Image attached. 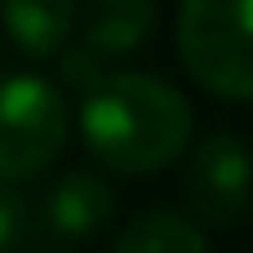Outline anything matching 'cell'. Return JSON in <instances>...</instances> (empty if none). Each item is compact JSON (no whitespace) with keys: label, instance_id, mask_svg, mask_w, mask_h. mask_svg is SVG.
Here are the masks:
<instances>
[{"label":"cell","instance_id":"1","mask_svg":"<svg viewBox=\"0 0 253 253\" xmlns=\"http://www.w3.org/2000/svg\"><path fill=\"white\" fill-rule=\"evenodd\" d=\"M80 133L102 165L120 173H151L187 147L191 102L160 76L107 71V80L80 102Z\"/></svg>","mask_w":253,"mask_h":253},{"label":"cell","instance_id":"2","mask_svg":"<svg viewBox=\"0 0 253 253\" xmlns=\"http://www.w3.org/2000/svg\"><path fill=\"white\" fill-rule=\"evenodd\" d=\"M178 49L213 93L253 98V0H187L178 9Z\"/></svg>","mask_w":253,"mask_h":253},{"label":"cell","instance_id":"3","mask_svg":"<svg viewBox=\"0 0 253 253\" xmlns=\"http://www.w3.org/2000/svg\"><path fill=\"white\" fill-rule=\"evenodd\" d=\"M67 142V98L53 80L18 71L0 80V182L44 173Z\"/></svg>","mask_w":253,"mask_h":253},{"label":"cell","instance_id":"4","mask_svg":"<svg viewBox=\"0 0 253 253\" xmlns=\"http://www.w3.org/2000/svg\"><path fill=\"white\" fill-rule=\"evenodd\" d=\"M187 205L200 222L227 227L236 222L253 200V151L240 133H209L205 142H196L191 160H187V178H182Z\"/></svg>","mask_w":253,"mask_h":253},{"label":"cell","instance_id":"5","mask_svg":"<svg viewBox=\"0 0 253 253\" xmlns=\"http://www.w3.org/2000/svg\"><path fill=\"white\" fill-rule=\"evenodd\" d=\"M116 213V191L107 187V178L71 169L62 173L49 196H44V227L58 236H93L98 227H107V218Z\"/></svg>","mask_w":253,"mask_h":253},{"label":"cell","instance_id":"6","mask_svg":"<svg viewBox=\"0 0 253 253\" xmlns=\"http://www.w3.org/2000/svg\"><path fill=\"white\" fill-rule=\"evenodd\" d=\"M0 22L9 31V40L31 53V58H49L62 53L67 36L80 22V9L67 0H4L0 4Z\"/></svg>","mask_w":253,"mask_h":253},{"label":"cell","instance_id":"7","mask_svg":"<svg viewBox=\"0 0 253 253\" xmlns=\"http://www.w3.org/2000/svg\"><path fill=\"white\" fill-rule=\"evenodd\" d=\"M156 27L151 0H98L84 9V40L93 53H125L138 49Z\"/></svg>","mask_w":253,"mask_h":253},{"label":"cell","instance_id":"8","mask_svg":"<svg viewBox=\"0 0 253 253\" xmlns=\"http://www.w3.org/2000/svg\"><path fill=\"white\" fill-rule=\"evenodd\" d=\"M111 253H209V245L196 218L173 209H147L133 222H125Z\"/></svg>","mask_w":253,"mask_h":253},{"label":"cell","instance_id":"9","mask_svg":"<svg viewBox=\"0 0 253 253\" xmlns=\"http://www.w3.org/2000/svg\"><path fill=\"white\" fill-rule=\"evenodd\" d=\"M58 71H62V80H67V84H76L80 93H93V89L107 80L102 53H93L89 44H71V49H62V58H58Z\"/></svg>","mask_w":253,"mask_h":253},{"label":"cell","instance_id":"10","mask_svg":"<svg viewBox=\"0 0 253 253\" xmlns=\"http://www.w3.org/2000/svg\"><path fill=\"white\" fill-rule=\"evenodd\" d=\"M22 236H27V200L9 182H0V253H13Z\"/></svg>","mask_w":253,"mask_h":253}]
</instances>
